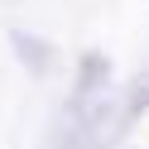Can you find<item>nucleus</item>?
<instances>
[{
  "instance_id": "nucleus-1",
  "label": "nucleus",
  "mask_w": 149,
  "mask_h": 149,
  "mask_svg": "<svg viewBox=\"0 0 149 149\" xmlns=\"http://www.w3.org/2000/svg\"><path fill=\"white\" fill-rule=\"evenodd\" d=\"M106 87H111V63L101 58V53H87V58H82V72H77L72 101H96V96H106Z\"/></svg>"
},
{
  "instance_id": "nucleus-2",
  "label": "nucleus",
  "mask_w": 149,
  "mask_h": 149,
  "mask_svg": "<svg viewBox=\"0 0 149 149\" xmlns=\"http://www.w3.org/2000/svg\"><path fill=\"white\" fill-rule=\"evenodd\" d=\"M10 43H15V53H19V63L34 72V77H43V72H53V43H43V39H34V34H24V29H15L10 34Z\"/></svg>"
},
{
  "instance_id": "nucleus-3",
  "label": "nucleus",
  "mask_w": 149,
  "mask_h": 149,
  "mask_svg": "<svg viewBox=\"0 0 149 149\" xmlns=\"http://www.w3.org/2000/svg\"><path fill=\"white\" fill-rule=\"evenodd\" d=\"M139 111H149V77H139L130 91V116H139Z\"/></svg>"
}]
</instances>
